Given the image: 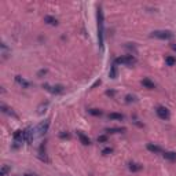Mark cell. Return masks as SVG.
Here are the masks:
<instances>
[{
	"mask_svg": "<svg viewBox=\"0 0 176 176\" xmlns=\"http://www.w3.org/2000/svg\"><path fill=\"white\" fill-rule=\"evenodd\" d=\"M163 157L165 160H168V161H176V153L173 151H164Z\"/></svg>",
	"mask_w": 176,
	"mask_h": 176,
	"instance_id": "10",
	"label": "cell"
},
{
	"mask_svg": "<svg viewBox=\"0 0 176 176\" xmlns=\"http://www.w3.org/2000/svg\"><path fill=\"white\" fill-rule=\"evenodd\" d=\"M151 37L160 39V40H169L173 37V33L171 31H154L151 32Z\"/></svg>",
	"mask_w": 176,
	"mask_h": 176,
	"instance_id": "3",
	"label": "cell"
},
{
	"mask_svg": "<svg viewBox=\"0 0 176 176\" xmlns=\"http://www.w3.org/2000/svg\"><path fill=\"white\" fill-rule=\"evenodd\" d=\"M44 22H47L48 25H52V26H55V25L58 24V21H57V18H54V17H51V15H45L44 17Z\"/></svg>",
	"mask_w": 176,
	"mask_h": 176,
	"instance_id": "11",
	"label": "cell"
},
{
	"mask_svg": "<svg viewBox=\"0 0 176 176\" xmlns=\"http://www.w3.org/2000/svg\"><path fill=\"white\" fill-rule=\"evenodd\" d=\"M109 76H110L112 78L117 77V66H116V63L112 65V69H110V73H109Z\"/></svg>",
	"mask_w": 176,
	"mask_h": 176,
	"instance_id": "20",
	"label": "cell"
},
{
	"mask_svg": "<svg viewBox=\"0 0 176 176\" xmlns=\"http://www.w3.org/2000/svg\"><path fill=\"white\" fill-rule=\"evenodd\" d=\"M22 176H36V175H32V173H26V175H22Z\"/></svg>",
	"mask_w": 176,
	"mask_h": 176,
	"instance_id": "27",
	"label": "cell"
},
{
	"mask_svg": "<svg viewBox=\"0 0 176 176\" xmlns=\"http://www.w3.org/2000/svg\"><path fill=\"white\" fill-rule=\"evenodd\" d=\"M147 150H149V151H151V153H161V151H163L160 146L151 145V143H149V145H147Z\"/></svg>",
	"mask_w": 176,
	"mask_h": 176,
	"instance_id": "15",
	"label": "cell"
},
{
	"mask_svg": "<svg viewBox=\"0 0 176 176\" xmlns=\"http://www.w3.org/2000/svg\"><path fill=\"white\" fill-rule=\"evenodd\" d=\"M0 109H1V112H3V113H6V114H10V116H13V117H15V119H17V114L13 112V109L7 107L6 105H1V106H0Z\"/></svg>",
	"mask_w": 176,
	"mask_h": 176,
	"instance_id": "12",
	"label": "cell"
},
{
	"mask_svg": "<svg viewBox=\"0 0 176 176\" xmlns=\"http://www.w3.org/2000/svg\"><path fill=\"white\" fill-rule=\"evenodd\" d=\"M15 81H17L21 87H24V88H29V87H31V83L28 81V80H25L24 77H21V76H15Z\"/></svg>",
	"mask_w": 176,
	"mask_h": 176,
	"instance_id": "9",
	"label": "cell"
},
{
	"mask_svg": "<svg viewBox=\"0 0 176 176\" xmlns=\"http://www.w3.org/2000/svg\"><path fill=\"white\" fill-rule=\"evenodd\" d=\"M112 153H113L112 147H106V149L102 150V154H105V156H107V154H112Z\"/></svg>",
	"mask_w": 176,
	"mask_h": 176,
	"instance_id": "24",
	"label": "cell"
},
{
	"mask_svg": "<svg viewBox=\"0 0 176 176\" xmlns=\"http://www.w3.org/2000/svg\"><path fill=\"white\" fill-rule=\"evenodd\" d=\"M128 168H129V171H132V172H138V171L142 169V165H140V164H136V163H129Z\"/></svg>",
	"mask_w": 176,
	"mask_h": 176,
	"instance_id": "13",
	"label": "cell"
},
{
	"mask_svg": "<svg viewBox=\"0 0 176 176\" xmlns=\"http://www.w3.org/2000/svg\"><path fill=\"white\" fill-rule=\"evenodd\" d=\"M10 166L8 165H3L1 166V169H0V176H7V173L10 172Z\"/></svg>",
	"mask_w": 176,
	"mask_h": 176,
	"instance_id": "21",
	"label": "cell"
},
{
	"mask_svg": "<svg viewBox=\"0 0 176 176\" xmlns=\"http://www.w3.org/2000/svg\"><path fill=\"white\" fill-rule=\"evenodd\" d=\"M156 113L161 120H168L169 119V110L165 107V106H158L156 109Z\"/></svg>",
	"mask_w": 176,
	"mask_h": 176,
	"instance_id": "5",
	"label": "cell"
},
{
	"mask_svg": "<svg viewBox=\"0 0 176 176\" xmlns=\"http://www.w3.org/2000/svg\"><path fill=\"white\" fill-rule=\"evenodd\" d=\"M142 84H143V87L149 88V89H153V88H156V84H154L151 80H149V78H143Z\"/></svg>",
	"mask_w": 176,
	"mask_h": 176,
	"instance_id": "14",
	"label": "cell"
},
{
	"mask_svg": "<svg viewBox=\"0 0 176 176\" xmlns=\"http://www.w3.org/2000/svg\"><path fill=\"white\" fill-rule=\"evenodd\" d=\"M136 99H135V96H132V95H127L125 96V102L127 103H131V102H135Z\"/></svg>",
	"mask_w": 176,
	"mask_h": 176,
	"instance_id": "25",
	"label": "cell"
},
{
	"mask_svg": "<svg viewBox=\"0 0 176 176\" xmlns=\"http://www.w3.org/2000/svg\"><path fill=\"white\" fill-rule=\"evenodd\" d=\"M109 119L110 120H120V121H121V120L124 119V116H122L121 113H110V114H109Z\"/></svg>",
	"mask_w": 176,
	"mask_h": 176,
	"instance_id": "16",
	"label": "cell"
},
{
	"mask_svg": "<svg viewBox=\"0 0 176 176\" xmlns=\"http://www.w3.org/2000/svg\"><path fill=\"white\" fill-rule=\"evenodd\" d=\"M24 136H25V140L26 142H31L32 140V129L31 128H26L24 131Z\"/></svg>",
	"mask_w": 176,
	"mask_h": 176,
	"instance_id": "18",
	"label": "cell"
},
{
	"mask_svg": "<svg viewBox=\"0 0 176 176\" xmlns=\"http://www.w3.org/2000/svg\"><path fill=\"white\" fill-rule=\"evenodd\" d=\"M172 50H175V51H176V44H173V45H172Z\"/></svg>",
	"mask_w": 176,
	"mask_h": 176,
	"instance_id": "28",
	"label": "cell"
},
{
	"mask_svg": "<svg viewBox=\"0 0 176 176\" xmlns=\"http://www.w3.org/2000/svg\"><path fill=\"white\" fill-rule=\"evenodd\" d=\"M43 88H44V89H45V91L51 92V94H55V95H58V94H62V92H63V89H65V87H63V85H61V84H57V85L43 84Z\"/></svg>",
	"mask_w": 176,
	"mask_h": 176,
	"instance_id": "4",
	"label": "cell"
},
{
	"mask_svg": "<svg viewBox=\"0 0 176 176\" xmlns=\"http://www.w3.org/2000/svg\"><path fill=\"white\" fill-rule=\"evenodd\" d=\"M107 132H112V133H119V132H125V128H109Z\"/></svg>",
	"mask_w": 176,
	"mask_h": 176,
	"instance_id": "23",
	"label": "cell"
},
{
	"mask_svg": "<svg viewBox=\"0 0 176 176\" xmlns=\"http://www.w3.org/2000/svg\"><path fill=\"white\" fill-rule=\"evenodd\" d=\"M48 128H50V120H44V121H41L40 124H39V127H37L39 135H43V133H45V132L48 131Z\"/></svg>",
	"mask_w": 176,
	"mask_h": 176,
	"instance_id": "6",
	"label": "cell"
},
{
	"mask_svg": "<svg viewBox=\"0 0 176 176\" xmlns=\"http://www.w3.org/2000/svg\"><path fill=\"white\" fill-rule=\"evenodd\" d=\"M14 140H15V143H22V142H24V140H25L24 131H21V129L15 131V133H14Z\"/></svg>",
	"mask_w": 176,
	"mask_h": 176,
	"instance_id": "8",
	"label": "cell"
},
{
	"mask_svg": "<svg viewBox=\"0 0 176 176\" xmlns=\"http://www.w3.org/2000/svg\"><path fill=\"white\" fill-rule=\"evenodd\" d=\"M77 136H78V139H80V142H81L84 146H89V145H91V139L88 138L85 133H83V132L77 131Z\"/></svg>",
	"mask_w": 176,
	"mask_h": 176,
	"instance_id": "7",
	"label": "cell"
},
{
	"mask_svg": "<svg viewBox=\"0 0 176 176\" xmlns=\"http://www.w3.org/2000/svg\"><path fill=\"white\" fill-rule=\"evenodd\" d=\"M96 19H98V43L99 47L103 48V41H105V17H103L102 7H98V10H96Z\"/></svg>",
	"mask_w": 176,
	"mask_h": 176,
	"instance_id": "1",
	"label": "cell"
},
{
	"mask_svg": "<svg viewBox=\"0 0 176 176\" xmlns=\"http://www.w3.org/2000/svg\"><path fill=\"white\" fill-rule=\"evenodd\" d=\"M165 63L168 65V66H173V65L176 63V58H175V57H171V55H168V57L165 58Z\"/></svg>",
	"mask_w": 176,
	"mask_h": 176,
	"instance_id": "19",
	"label": "cell"
},
{
	"mask_svg": "<svg viewBox=\"0 0 176 176\" xmlns=\"http://www.w3.org/2000/svg\"><path fill=\"white\" fill-rule=\"evenodd\" d=\"M39 153H40V158H41V160H44V161H48L47 157H45V146H44V143H41Z\"/></svg>",
	"mask_w": 176,
	"mask_h": 176,
	"instance_id": "17",
	"label": "cell"
},
{
	"mask_svg": "<svg viewBox=\"0 0 176 176\" xmlns=\"http://www.w3.org/2000/svg\"><path fill=\"white\" fill-rule=\"evenodd\" d=\"M114 63H120V65H128V66H132V65L136 63V58L133 55H125V57H119L116 58Z\"/></svg>",
	"mask_w": 176,
	"mask_h": 176,
	"instance_id": "2",
	"label": "cell"
},
{
	"mask_svg": "<svg viewBox=\"0 0 176 176\" xmlns=\"http://www.w3.org/2000/svg\"><path fill=\"white\" fill-rule=\"evenodd\" d=\"M98 142H107V136H106V135H101L98 138Z\"/></svg>",
	"mask_w": 176,
	"mask_h": 176,
	"instance_id": "26",
	"label": "cell"
},
{
	"mask_svg": "<svg viewBox=\"0 0 176 176\" xmlns=\"http://www.w3.org/2000/svg\"><path fill=\"white\" fill-rule=\"evenodd\" d=\"M88 113L92 116H102V110H98V109H89Z\"/></svg>",
	"mask_w": 176,
	"mask_h": 176,
	"instance_id": "22",
	"label": "cell"
}]
</instances>
